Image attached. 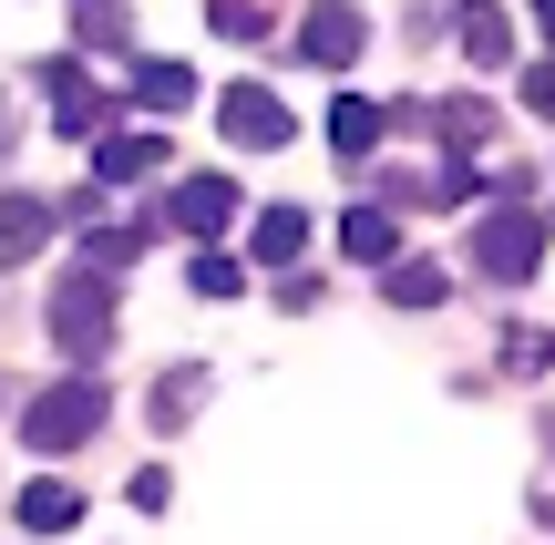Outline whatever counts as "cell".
I'll list each match as a JSON object with an SVG mask.
<instances>
[{
	"mask_svg": "<svg viewBox=\"0 0 555 545\" xmlns=\"http://www.w3.org/2000/svg\"><path fill=\"white\" fill-rule=\"evenodd\" d=\"M103 412H114V391H103L93 371H73V381H52V391L21 402V443H31V453H73V443L103 432Z\"/></svg>",
	"mask_w": 555,
	"mask_h": 545,
	"instance_id": "1",
	"label": "cell"
},
{
	"mask_svg": "<svg viewBox=\"0 0 555 545\" xmlns=\"http://www.w3.org/2000/svg\"><path fill=\"white\" fill-rule=\"evenodd\" d=\"M52 350L62 361H103L114 350V288H103V268H73L52 288Z\"/></svg>",
	"mask_w": 555,
	"mask_h": 545,
	"instance_id": "2",
	"label": "cell"
},
{
	"mask_svg": "<svg viewBox=\"0 0 555 545\" xmlns=\"http://www.w3.org/2000/svg\"><path fill=\"white\" fill-rule=\"evenodd\" d=\"M545 237H555V226L535 217V206H525V196H504L494 217L474 226V268H483V278H494V288H515V278H535Z\"/></svg>",
	"mask_w": 555,
	"mask_h": 545,
	"instance_id": "3",
	"label": "cell"
},
{
	"mask_svg": "<svg viewBox=\"0 0 555 545\" xmlns=\"http://www.w3.org/2000/svg\"><path fill=\"white\" fill-rule=\"evenodd\" d=\"M360 41H371V21H360V0H319V11L298 21V62H319V73H339V62H360Z\"/></svg>",
	"mask_w": 555,
	"mask_h": 545,
	"instance_id": "4",
	"label": "cell"
},
{
	"mask_svg": "<svg viewBox=\"0 0 555 545\" xmlns=\"http://www.w3.org/2000/svg\"><path fill=\"white\" fill-rule=\"evenodd\" d=\"M227 217H237V185H227V176H185V185H176V196H165V206H155L144 226H185V237L206 247V237H217Z\"/></svg>",
	"mask_w": 555,
	"mask_h": 545,
	"instance_id": "5",
	"label": "cell"
},
{
	"mask_svg": "<svg viewBox=\"0 0 555 545\" xmlns=\"http://www.w3.org/2000/svg\"><path fill=\"white\" fill-rule=\"evenodd\" d=\"M31 73H41V93H52V124H62V134H93V124L114 114V103H103V82L82 73V62H31Z\"/></svg>",
	"mask_w": 555,
	"mask_h": 545,
	"instance_id": "6",
	"label": "cell"
},
{
	"mask_svg": "<svg viewBox=\"0 0 555 545\" xmlns=\"http://www.w3.org/2000/svg\"><path fill=\"white\" fill-rule=\"evenodd\" d=\"M217 124H227V144H258V155H268V144H288V103H278L268 82H237V93L217 103Z\"/></svg>",
	"mask_w": 555,
	"mask_h": 545,
	"instance_id": "7",
	"label": "cell"
},
{
	"mask_svg": "<svg viewBox=\"0 0 555 545\" xmlns=\"http://www.w3.org/2000/svg\"><path fill=\"white\" fill-rule=\"evenodd\" d=\"M339 258H350V268H391V258H401L391 206H350V217H339Z\"/></svg>",
	"mask_w": 555,
	"mask_h": 545,
	"instance_id": "8",
	"label": "cell"
},
{
	"mask_svg": "<svg viewBox=\"0 0 555 545\" xmlns=\"http://www.w3.org/2000/svg\"><path fill=\"white\" fill-rule=\"evenodd\" d=\"M453 31H463V52H474L483 73H504V62H515V21H504L494 0H463V11H453Z\"/></svg>",
	"mask_w": 555,
	"mask_h": 545,
	"instance_id": "9",
	"label": "cell"
},
{
	"mask_svg": "<svg viewBox=\"0 0 555 545\" xmlns=\"http://www.w3.org/2000/svg\"><path fill=\"white\" fill-rule=\"evenodd\" d=\"M52 217H62L52 196H0V268H21V258H31V247L52 237Z\"/></svg>",
	"mask_w": 555,
	"mask_h": 545,
	"instance_id": "10",
	"label": "cell"
},
{
	"mask_svg": "<svg viewBox=\"0 0 555 545\" xmlns=\"http://www.w3.org/2000/svg\"><path fill=\"white\" fill-rule=\"evenodd\" d=\"M380 299L391 309H433V299H453V268L442 258H391L380 268Z\"/></svg>",
	"mask_w": 555,
	"mask_h": 545,
	"instance_id": "11",
	"label": "cell"
},
{
	"mask_svg": "<svg viewBox=\"0 0 555 545\" xmlns=\"http://www.w3.org/2000/svg\"><path fill=\"white\" fill-rule=\"evenodd\" d=\"M422 124H433V134L453 144V165L474 155V144H494V103H474V93H453V103H433V114H422Z\"/></svg>",
	"mask_w": 555,
	"mask_h": 545,
	"instance_id": "12",
	"label": "cell"
},
{
	"mask_svg": "<svg viewBox=\"0 0 555 545\" xmlns=\"http://www.w3.org/2000/svg\"><path fill=\"white\" fill-rule=\"evenodd\" d=\"M298 247H309V217H298V206H258V226H247V258H258V268H288Z\"/></svg>",
	"mask_w": 555,
	"mask_h": 545,
	"instance_id": "13",
	"label": "cell"
},
{
	"mask_svg": "<svg viewBox=\"0 0 555 545\" xmlns=\"http://www.w3.org/2000/svg\"><path fill=\"white\" fill-rule=\"evenodd\" d=\"M380 134H391V114H380V103H360V93H339V103H330V144H339V155H350V165L371 155Z\"/></svg>",
	"mask_w": 555,
	"mask_h": 545,
	"instance_id": "14",
	"label": "cell"
},
{
	"mask_svg": "<svg viewBox=\"0 0 555 545\" xmlns=\"http://www.w3.org/2000/svg\"><path fill=\"white\" fill-rule=\"evenodd\" d=\"M165 165V134H114V144H93V176L103 185H134V176H155Z\"/></svg>",
	"mask_w": 555,
	"mask_h": 545,
	"instance_id": "15",
	"label": "cell"
},
{
	"mask_svg": "<svg viewBox=\"0 0 555 545\" xmlns=\"http://www.w3.org/2000/svg\"><path fill=\"white\" fill-rule=\"evenodd\" d=\"M134 103L144 114H185V103H196V73H185V62H134Z\"/></svg>",
	"mask_w": 555,
	"mask_h": 545,
	"instance_id": "16",
	"label": "cell"
},
{
	"mask_svg": "<svg viewBox=\"0 0 555 545\" xmlns=\"http://www.w3.org/2000/svg\"><path fill=\"white\" fill-rule=\"evenodd\" d=\"M144 237H155L144 217H114V226H93V237H82V268H103V278H114V268H134V258H144Z\"/></svg>",
	"mask_w": 555,
	"mask_h": 545,
	"instance_id": "17",
	"label": "cell"
},
{
	"mask_svg": "<svg viewBox=\"0 0 555 545\" xmlns=\"http://www.w3.org/2000/svg\"><path fill=\"white\" fill-rule=\"evenodd\" d=\"M206 402V371H165V381H155V402H144V423H155V432H185V412H196Z\"/></svg>",
	"mask_w": 555,
	"mask_h": 545,
	"instance_id": "18",
	"label": "cell"
},
{
	"mask_svg": "<svg viewBox=\"0 0 555 545\" xmlns=\"http://www.w3.org/2000/svg\"><path fill=\"white\" fill-rule=\"evenodd\" d=\"M21 525H31V535L82 525V494H73V484H21Z\"/></svg>",
	"mask_w": 555,
	"mask_h": 545,
	"instance_id": "19",
	"label": "cell"
},
{
	"mask_svg": "<svg viewBox=\"0 0 555 545\" xmlns=\"http://www.w3.org/2000/svg\"><path fill=\"white\" fill-rule=\"evenodd\" d=\"M73 31L103 52V41H124V31H134V0H73Z\"/></svg>",
	"mask_w": 555,
	"mask_h": 545,
	"instance_id": "20",
	"label": "cell"
},
{
	"mask_svg": "<svg viewBox=\"0 0 555 545\" xmlns=\"http://www.w3.org/2000/svg\"><path fill=\"white\" fill-rule=\"evenodd\" d=\"M185 278H196V299H237L247 268H237V258H217V247H196V268H185Z\"/></svg>",
	"mask_w": 555,
	"mask_h": 545,
	"instance_id": "21",
	"label": "cell"
},
{
	"mask_svg": "<svg viewBox=\"0 0 555 545\" xmlns=\"http://www.w3.org/2000/svg\"><path fill=\"white\" fill-rule=\"evenodd\" d=\"M206 21L237 31V41H258V31H268V0H206Z\"/></svg>",
	"mask_w": 555,
	"mask_h": 545,
	"instance_id": "22",
	"label": "cell"
},
{
	"mask_svg": "<svg viewBox=\"0 0 555 545\" xmlns=\"http://www.w3.org/2000/svg\"><path fill=\"white\" fill-rule=\"evenodd\" d=\"M504 361H515V371H545L555 340H545V329H504Z\"/></svg>",
	"mask_w": 555,
	"mask_h": 545,
	"instance_id": "23",
	"label": "cell"
},
{
	"mask_svg": "<svg viewBox=\"0 0 555 545\" xmlns=\"http://www.w3.org/2000/svg\"><path fill=\"white\" fill-rule=\"evenodd\" d=\"M165 505H176V484H165V464H155V473H134V515H165Z\"/></svg>",
	"mask_w": 555,
	"mask_h": 545,
	"instance_id": "24",
	"label": "cell"
},
{
	"mask_svg": "<svg viewBox=\"0 0 555 545\" xmlns=\"http://www.w3.org/2000/svg\"><path fill=\"white\" fill-rule=\"evenodd\" d=\"M525 103H535V114H555V62H545V73H525Z\"/></svg>",
	"mask_w": 555,
	"mask_h": 545,
	"instance_id": "25",
	"label": "cell"
},
{
	"mask_svg": "<svg viewBox=\"0 0 555 545\" xmlns=\"http://www.w3.org/2000/svg\"><path fill=\"white\" fill-rule=\"evenodd\" d=\"M11 144H21V124H11V93H0V155H11Z\"/></svg>",
	"mask_w": 555,
	"mask_h": 545,
	"instance_id": "26",
	"label": "cell"
},
{
	"mask_svg": "<svg viewBox=\"0 0 555 545\" xmlns=\"http://www.w3.org/2000/svg\"><path fill=\"white\" fill-rule=\"evenodd\" d=\"M535 31H545V41H555V0H535Z\"/></svg>",
	"mask_w": 555,
	"mask_h": 545,
	"instance_id": "27",
	"label": "cell"
},
{
	"mask_svg": "<svg viewBox=\"0 0 555 545\" xmlns=\"http://www.w3.org/2000/svg\"><path fill=\"white\" fill-rule=\"evenodd\" d=\"M545 453H555V423H545Z\"/></svg>",
	"mask_w": 555,
	"mask_h": 545,
	"instance_id": "28",
	"label": "cell"
}]
</instances>
